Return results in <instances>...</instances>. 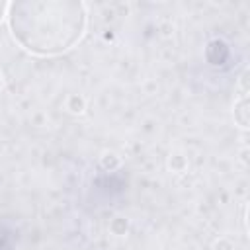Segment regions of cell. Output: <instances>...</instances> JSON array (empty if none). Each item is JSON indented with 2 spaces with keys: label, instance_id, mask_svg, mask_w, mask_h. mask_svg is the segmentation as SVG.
<instances>
[{
  "label": "cell",
  "instance_id": "obj_1",
  "mask_svg": "<svg viewBox=\"0 0 250 250\" xmlns=\"http://www.w3.org/2000/svg\"><path fill=\"white\" fill-rule=\"evenodd\" d=\"M6 20L21 49L37 57H57L82 39L88 12L78 0H18L8 4Z\"/></svg>",
  "mask_w": 250,
  "mask_h": 250
},
{
  "label": "cell",
  "instance_id": "obj_2",
  "mask_svg": "<svg viewBox=\"0 0 250 250\" xmlns=\"http://www.w3.org/2000/svg\"><path fill=\"white\" fill-rule=\"evenodd\" d=\"M250 109H248V98L242 96L236 104H234V121L242 127V129H248V123H250Z\"/></svg>",
  "mask_w": 250,
  "mask_h": 250
},
{
  "label": "cell",
  "instance_id": "obj_3",
  "mask_svg": "<svg viewBox=\"0 0 250 250\" xmlns=\"http://www.w3.org/2000/svg\"><path fill=\"white\" fill-rule=\"evenodd\" d=\"M66 107H68L72 113H82V111H84V107H86V102H84V98H82V96L72 94V96H68Z\"/></svg>",
  "mask_w": 250,
  "mask_h": 250
},
{
  "label": "cell",
  "instance_id": "obj_4",
  "mask_svg": "<svg viewBox=\"0 0 250 250\" xmlns=\"http://www.w3.org/2000/svg\"><path fill=\"white\" fill-rule=\"evenodd\" d=\"M102 166H104V168H109V170H111V168H117V166H119V158H117L113 152H105V154L102 156Z\"/></svg>",
  "mask_w": 250,
  "mask_h": 250
},
{
  "label": "cell",
  "instance_id": "obj_5",
  "mask_svg": "<svg viewBox=\"0 0 250 250\" xmlns=\"http://www.w3.org/2000/svg\"><path fill=\"white\" fill-rule=\"evenodd\" d=\"M213 248H215V250H234V244H232L230 238H219Z\"/></svg>",
  "mask_w": 250,
  "mask_h": 250
},
{
  "label": "cell",
  "instance_id": "obj_6",
  "mask_svg": "<svg viewBox=\"0 0 250 250\" xmlns=\"http://www.w3.org/2000/svg\"><path fill=\"white\" fill-rule=\"evenodd\" d=\"M8 4H10V2L0 0V23H2V20H4V18H6V14H8Z\"/></svg>",
  "mask_w": 250,
  "mask_h": 250
},
{
  "label": "cell",
  "instance_id": "obj_7",
  "mask_svg": "<svg viewBox=\"0 0 250 250\" xmlns=\"http://www.w3.org/2000/svg\"><path fill=\"white\" fill-rule=\"evenodd\" d=\"M4 88V78H2V74H0V90Z\"/></svg>",
  "mask_w": 250,
  "mask_h": 250
}]
</instances>
